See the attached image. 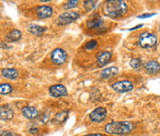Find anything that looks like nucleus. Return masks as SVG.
I'll list each match as a JSON object with an SVG mask.
<instances>
[{
  "label": "nucleus",
  "instance_id": "1",
  "mask_svg": "<svg viewBox=\"0 0 160 136\" xmlns=\"http://www.w3.org/2000/svg\"><path fill=\"white\" fill-rule=\"evenodd\" d=\"M128 7L122 0H109L107 1L104 6V11L106 15L111 18H118L123 16L127 12Z\"/></svg>",
  "mask_w": 160,
  "mask_h": 136
},
{
  "label": "nucleus",
  "instance_id": "2",
  "mask_svg": "<svg viewBox=\"0 0 160 136\" xmlns=\"http://www.w3.org/2000/svg\"><path fill=\"white\" fill-rule=\"evenodd\" d=\"M134 129V125L129 121H117L106 125L105 131L113 135H125Z\"/></svg>",
  "mask_w": 160,
  "mask_h": 136
},
{
  "label": "nucleus",
  "instance_id": "3",
  "mask_svg": "<svg viewBox=\"0 0 160 136\" xmlns=\"http://www.w3.org/2000/svg\"><path fill=\"white\" fill-rule=\"evenodd\" d=\"M158 38L155 34L150 33H142L139 37V44L142 48H152L156 46Z\"/></svg>",
  "mask_w": 160,
  "mask_h": 136
},
{
  "label": "nucleus",
  "instance_id": "4",
  "mask_svg": "<svg viewBox=\"0 0 160 136\" xmlns=\"http://www.w3.org/2000/svg\"><path fill=\"white\" fill-rule=\"evenodd\" d=\"M80 18V14L76 11H66L60 14L58 19L56 20V24L62 26V25H68L69 23L75 22L77 19Z\"/></svg>",
  "mask_w": 160,
  "mask_h": 136
},
{
  "label": "nucleus",
  "instance_id": "5",
  "mask_svg": "<svg viewBox=\"0 0 160 136\" xmlns=\"http://www.w3.org/2000/svg\"><path fill=\"white\" fill-rule=\"evenodd\" d=\"M67 53L61 48H56L51 53V59L52 62L56 65H62L67 60Z\"/></svg>",
  "mask_w": 160,
  "mask_h": 136
},
{
  "label": "nucleus",
  "instance_id": "6",
  "mask_svg": "<svg viewBox=\"0 0 160 136\" xmlns=\"http://www.w3.org/2000/svg\"><path fill=\"white\" fill-rule=\"evenodd\" d=\"M112 88L114 89L115 92L119 93H126L133 89V83L130 81H120V82L115 83L112 85Z\"/></svg>",
  "mask_w": 160,
  "mask_h": 136
},
{
  "label": "nucleus",
  "instance_id": "7",
  "mask_svg": "<svg viewBox=\"0 0 160 136\" xmlns=\"http://www.w3.org/2000/svg\"><path fill=\"white\" fill-rule=\"evenodd\" d=\"M108 116V110L105 108H97L91 114L90 118L93 122H102Z\"/></svg>",
  "mask_w": 160,
  "mask_h": 136
},
{
  "label": "nucleus",
  "instance_id": "8",
  "mask_svg": "<svg viewBox=\"0 0 160 136\" xmlns=\"http://www.w3.org/2000/svg\"><path fill=\"white\" fill-rule=\"evenodd\" d=\"M49 93L53 97H62L68 94L67 89L62 84H55L49 87Z\"/></svg>",
  "mask_w": 160,
  "mask_h": 136
},
{
  "label": "nucleus",
  "instance_id": "9",
  "mask_svg": "<svg viewBox=\"0 0 160 136\" xmlns=\"http://www.w3.org/2000/svg\"><path fill=\"white\" fill-rule=\"evenodd\" d=\"M36 14L38 16L39 19L44 20V19H47L49 17L52 16L53 14V9L51 7L49 6H41L39 8H37L36 9Z\"/></svg>",
  "mask_w": 160,
  "mask_h": 136
},
{
  "label": "nucleus",
  "instance_id": "10",
  "mask_svg": "<svg viewBox=\"0 0 160 136\" xmlns=\"http://www.w3.org/2000/svg\"><path fill=\"white\" fill-rule=\"evenodd\" d=\"M14 116V112L11 109L10 107H8V105L2 106L0 108V118L2 120L8 121V120H11L12 118Z\"/></svg>",
  "mask_w": 160,
  "mask_h": 136
},
{
  "label": "nucleus",
  "instance_id": "11",
  "mask_svg": "<svg viewBox=\"0 0 160 136\" xmlns=\"http://www.w3.org/2000/svg\"><path fill=\"white\" fill-rule=\"evenodd\" d=\"M22 114L26 118L32 119L38 117V110L34 107H24L22 108Z\"/></svg>",
  "mask_w": 160,
  "mask_h": 136
},
{
  "label": "nucleus",
  "instance_id": "12",
  "mask_svg": "<svg viewBox=\"0 0 160 136\" xmlns=\"http://www.w3.org/2000/svg\"><path fill=\"white\" fill-rule=\"evenodd\" d=\"M144 68L146 69V71L148 73L151 74H156L160 71V65L158 61L155 60H150L148 61L145 65H144Z\"/></svg>",
  "mask_w": 160,
  "mask_h": 136
},
{
  "label": "nucleus",
  "instance_id": "13",
  "mask_svg": "<svg viewBox=\"0 0 160 136\" xmlns=\"http://www.w3.org/2000/svg\"><path fill=\"white\" fill-rule=\"evenodd\" d=\"M111 59V54L109 52H103L97 57V63L100 67L107 65Z\"/></svg>",
  "mask_w": 160,
  "mask_h": 136
},
{
  "label": "nucleus",
  "instance_id": "14",
  "mask_svg": "<svg viewBox=\"0 0 160 136\" xmlns=\"http://www.w3.org/2000/svg\"><path fill=\"white\" fill-rule=\"evenodd\" d=\"M21 37H22V32L19 30H13L6 35L5 39L8 42H17L21 39Z\"/></svg>",
  "mask_w": 160,
  "mask_h": 136
},
{
  "label": "nucleus",
  "instance_id": "15",
  "mask_svg": "<svg viewBox=\"0 0 160 136\" xmlns=\"http://www.w3.org/2000/svg\"><path fill=\"white\" fill-rule=\"evenodd\" d=\"M27 30L34 35H41L42 33H44L46 32V28L44 26H40V25L31 24L27 27Z\"/></svg>",
  "mask_w": 160,
  "mask_h": 136
},
{
  "label": "nucleus",
  "instance_id": "16",
  "mask_svg": "<svg viewBox=\"0 0 160 136\" xmlns=\"http://www.w3.org/2000/svg\"><path fill=\"white\" fill-rule=\"evenodd\" d=\"M118 72V69L117 67H109V68L104 69L101 72V78L103 79H110L112 77H114L115 75H117Z\"/></svg>",
  "mask_w": 160,
  "mask_h": 136
},
{
  "label": "nucleus",
  "instance_id": "17",
  "mask_svg": "<svg viewBox=\"0 0 160 136\" xmlns=\"http://www.w3.org/2000/svg\"><path fill=\"white\" fill-rule=\"evenodd\" d=\"M1 74L8 80H15L18 77V71L15 68H3Z\"/></svg>",
  "mask_w": 160,
  "mask_h": 136
},
{
  "label": "nucleus",
  "instance_id": "18",
  "mask_svg": "<svg viewBox=\"0 0 160 136\" xmlns=\"http://www.w3.org/2000/svg\"><path fill=\"white\" fill-rule=\"evenodd\" d=\"M103 23L102 18L98 15H94L93 17H92L91 19L87 22V27L89 29H94L99 27Z\"/></svg>",
  "mask_w": 160,
  "mask_h": 136
},
{
  "label": "nucleus",
  "instance_id": "19",
  "mask_svg": "<svg viewBox=\"0 0 160 136\" xmlns=\"http://www.w3.org/2000/svg\"><path fill=\"white\" fill-rule=\"evenodd\" d=\"M69 117V111H61L59 113H58L55 117V121L57 123H62L64 122Z\"/></svg>",
  "mask_w": 160,
  "mask_h": 136
},
{
  "label": "nucleus",
  "instance_id": "20",
  "mask_svg": "<svg viewBox=\"0 0 160 136\" xmlns=\"http://www.w3.org/2000/svg\"><path fill=\"white\" fill-rule=\"evenodd\" d=\"M11 92H12V87H11L10 84H8V83H3V84L0 85V93L2 95L8 94Z\"/></svg>",
  "mask_w": 160,
  "mask_h": 136
},
{
  "label": "nucleus",
  "instance_id": "21",
  "mask_svg": "<svg viewBox=\"0 0 160 136\" xmlns=\"http://www.w3.org/2000/svg\"><path fill=\"white\" fill-rule=\"evenodd\" d=\"M97 5V1H92V0H89V1H84L83 3V6H84V8L87 10V11H91L92 9H93Z\"/></svg>",
  "mask_w": 160,
  "mask_h": 136
},
{
  "label": "nucleus",
  "instance_id": "22",
  "mask_svg": "<svg viewBox=\"0 0 160 136\" xmlns=\"http://www.w3.org/2000/svg\"><path fill=\"white\" fill-rule=\"evenodd\" d=\"M130 65L133 68H139L142 66V61H141L140 58H133V59L131 60Z\"/></svg>",
  "mask_w": 160,
  "mask_h": 136
},
{
  "label": "nucleus",
  "instance_id": "23",
  "mask_svg": "<svg viewBox=\"0 0 160 136\" xmlns=\"http://www.w3.org/2000/svg\"><path fill=\"white\" fill-rule=\"evenodd\" d=\"M78 4H79V1H77V0H72V1L67 2V3L63 6V8H64L65 9H70V8L76 7Z\"/></svg>",
  "mask_w": 160,
  "mask_h": 136
},
{
  "label": "nucleus",
  "instance_id": "24",
  "mask_svg": "<svg viewBox=\"0 0 160 136\" xmlns=\"http://www.w3.org/2000/svg\"><path fill=\"white\" fill-rule=\"evenodd\" d=\"M96 45H97V42H96L95 40H91V41H89V42L87 43V45H85V48H86L87 50H92V49H93Z\"/></svg>",
  "mask_w": 160,
  "mask_h": 136
},
{
  "label": "nucleus",
  "instance_id": "25",
  "mask_svg": "<svg viewBox=\"0 0 160 136\" xmlns=\"http://www.w3.org/2000/svg\"><path fill=\"white\" fill-rule=\"evenodd\" d=\"M38 132H39V129H38V127H36L35 125L29 128V133H30L32 135H35L36 133H38Z\"/></svg>",
  "mask_w": 160,
  "mask_h": 136
},
{
  "label": "nucleus",
  "instance_id": "26",
  "mask_svg": "<svg viewBox=\"0 0 160 136\" xmlns=\"http://www.w3.org/2000/svg\"><path fill=\"white\" fill-rule=\"evenodd\" d=\"M156 14L154 13H149V14H142V15H140L138 16L139 19H146V18H149V17H152V16H155Z\"/></svg>",
  "mask_w": 160,
  "mask_h": 136
},
{
  "label": "nucleus",
  "instance_id": "27",
  "mask_svg": "<svg viewBox=\"0 0 160 136\" xmlns=\"http://www.w3.org/2000/svg\"><path fill=\"white\" fill-rule=\"evenodd\" d=\"M1 136H16L12 132H9V131H5V132H2L1 133Z\"/></svg>",
  "mask_w": 160,
  "mask_h": 136
},
{
  "label": "nucleus",
  "instance_id": "28",
  "mask_svg": "<svg viewBox=\"0 0 160 136\" xmlns=\"http://www.w3.org/2000/svg\"><path fill=\"white\" fill-rule=\"evenodd\" d=\"M86 136H102L101 134H97V133H95V134H89V135H86Z\"/></svg>",
  "mask_w": 160,
  "mask_h": 136
},
{
  "label": "nucleus",
  "instance_id": "29",
  "mask_svg": "<svg viewBox=\"0 0 160 136\" xmlns=\"http://www.w3.org/2000/svg\"><path fill=\"white\" fill-rule=\"evenodd\" d=\"M159 31H160V27H159Z\"/></svg>",
  "mask_w": 160,
  "mask_h": 136
}]
</instances>
